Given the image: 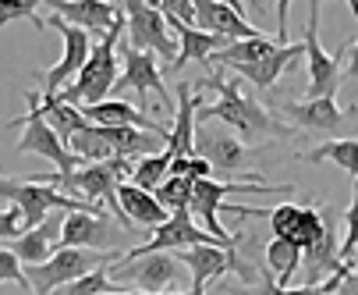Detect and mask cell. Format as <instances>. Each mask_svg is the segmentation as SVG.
I'll list each match as a JSON object with an SVG mask.
<instances>
[{
  "label": "cell",
  "instance_id": "cell-15",
  "mask_svg": "<svg viewBox=\"0 0 358 295\" xmlns=\"http://www.w3.org/2000/svg\"><path fill=\"white\" fill-rule=\"evenodd\" d=\"M110 245H114V217L92 210L64 214L61 249H110Z\"/></svg>",
  "mask_w": 358,
  "mask_h": 295
},
{
  "label": "cell",
  "instance_id": "cell-26",
  "mask_svg": "<svg viewBox=\"0 0 358 295\" xmlns=\"http://www.w3.org/2000/svg\"><path fill=\"white\" fill-rule=\"evenodd\" d=\"M266 260H270V267L277 270L273 288H291L294 274L301 270V249H298V245L287 242V238H273V242L266 245Z\"/></svg>",
  "mask_w": 358,
  "mask_h": 295
},
{
  "label": "cell",
  "instance_id": "cell-28",
  "mask_svg": "<svg viewBox=\"0 0 358 295\" xmlns=\"http://www.w3.org/2000/svg\"><path fill=\"white\" fill-rule=\"evenodd\" d=\"M192 185H195V181H188V178L167 174V181L152 192V195L160 200V207H164L167 214H181V210H188V203H192Z\"/></svg>",
  "mask_w": 358,
  "mask_h": 295
},
{
  "label": "cell",
  "instance_id": "cell-32",
  "mask_svg": "<svg viewBox=\"0 0 358 295\" xmlns=\"http://www.w3.org/2000/svg\"><path fill=\"white\" fill-rule=\"evenodd\" d=\"M8 281L25 284V270H22V263L11 249H0V284H8Z\"/></svg>",
  "mask_w": 358,
  "mask_h": 295
},
{
  "label": "cell",
  "instance_id": "cell-1",
  "mask_svg": "<svg viewBox=\"0 0 358 295\" xmlns=\"http://www.w3.org/2000/svg\"><path fill=\"white\" fill-rule=\"evenodd\" d=\"M202 89H217L220 96L213 104H202L199 107V118L206 121V118H217V121H224V125H231L245 142H266V139H287V135H294V128L291 125H284L270 107H263L259 100H252V96H245L241 92V85H238V78H224L220 71L213 75V78H202L199 82Z\"/></svg>",
  "mask_w": 358,
  "mask_h": 295
},
{
  "label": "cell",
  "instance_id": "cell-19",
  "mask_svg": "<svg viewBox=\"0 0 358 295\" xmlns=\"http://www.w3.org/2000/svg\"><path fill=\"white\" fill-rule=\"evenodd\" d=\"M61 224H64V217L50 214L39 228L18 235L15 245H11V253L18 256V263L22 267H39V263H46L50 256H54L61 249Z\"/></svg>",
  "mask_w": 358,
  "mask_h": 295
},
{
  "label": "cell",
  "instance_id": "cell-25",
  "mask_svg": "<svg viewBox=\"0 0 358 295\" xmlns=\"http://www.w3.org/2000/svg\"><path fill=\"white\" fill-rule=\"evenodd\" d=\"M305 160H309V164H323V160H330V164L344 167V171L355 178V185H358V135L330 139V142H323V146H316V150L305 153Z\"/></svg>",
  "mask_w": 358,
  "mask_h": 295
},
{
  "label": "cell",
  "instance_id": "cell-13",
  "mask_svg": "<svg viewBox=\"0 0 358 295\" xmlns=\"http://www.w3.org/2000/svg\"><path fill=\"white\" fill-rule=\"evenodd\" d=\"M195 245H220L213 235H206L188 210L181 214H171V221L164 228L152 231V238L145 245H138V249H124L121 260H138V256H152V253H171V249H195ZM227 249V245H224Z\"/></svg>",
  "mask_w": 358,
  "mask_h": 295
},
{
  "label": "cell",
  "instance_id": "cell-10",
  "mask_svg": "<svg viewBox=\"0 0 358 295\" xmlns=\"http://www.w3.org/2000/svg\"><path fill=\"white\" fill-rule=\"evenodd\" d=\"M43 22L64 36V54H61V61H57L54 68L43 71V96H57V92H64V89L75 82V75L85 68V61H89V54H92V39H89L85 29L68 25V22H61L57 15H50V18H43Z\"/></svg>",
  "mask_w": 358,
  "mask_h": 295
},
{
  "label": "cell",
  "instance_id": "cell-20",
  "mask_svg": "<svg viewBox=\"0 0 358 295\" xmlns=\"http://www.w3.org/2000/svg\"><path fill=\"white\" fill-rule=\"evenodd\" d=\"M117 207L128 221V228H149V231H157L171 221V214L160 207V200L152 192L131 185V181H121L117 185Z\"/></svg>",
  "mask_w": 358,
  "mask_h": 295
},
{
  "label": "cell",
  "instance_id": "cell-14",
  "mask_svg": "<svg viewBox=\"0 0 358 295\" xmlns=\"http://www.w3.org/2000/svg\"><path fill=\"white\" fill-rule=\"evenodd\" d=\"M277 118H284V125L298 128H309V132H337L344 128L358 107H341L337 96H327V100H287L273 111Z\"/></svg>",
  "mask_w": 358,
  "mask_h": 295
},
{
  "label": "cell",
  "instance_id": "cell-24",
  "mask_svg": "<svg viewBox=\"0 0 358 295\" xmlns=\"http://www.w3.org/2000/svg\"><path fill=\"white\" fill-rule=\"evenodd\" d=\"M39 100H43V118H46V125H50V128H54V132L64 139V146H68V139H71L75 132L89 128V121H85L82 107L64 104L61 96H39Z\"/></svg>",
  "mask_w": 358,
  "mask_h": 295
},
{
  "label": "cell",
  "instance_id": "cell-30",
  "mask_svg": "<svg viewBox=\"0 0 358 295\" xmlns=\"http://www.w3.org/2000/svg\"><path fill=\"white\" fill-rule=\"evenodd\" d=\"M36 8H39V0H0V29L4 25H11L15 18H29L32 22V29H46V22L36 15Z\"/></svg>",
  "mask_w": 358,
  "mask_h": 295
},
{
  "label": "cell",
  "instance_id": "cell-27",
  "mask_svg": "<svg viewBox=\"0 0 358 295\" xmlns=\"http://www.w3.org/2000/svg\"><path fill=\"white\" fill-rule=\"evenodd\" d=\"M171 174V153L160 150V153H152V157H142L131 164V185L145 188V192H157Z\"/></svg>",
  "mask_w": 358,
  "mask_h": 295
},
{
  "label": "cell",
  "instance_id": "cell-2",
  "mask_svg": "<svg viewBox=\"0 0 358 295\" xmlns=\"http://www.w3.org/2000/svg\"><path fill=\"white\" fill-rule=\"evenodd\" d=\"M121 36H124V11L117 15L114 29L92 46V54H89L85 68L75 75V82L64 92H57L64 104H71V107H92V104H103L107 100V92L121 78V68H117V61H121V54H117Z\"/></svg>",
  "mask_w": 358,
  "mask_h": 295
},
{
  "label": "cell",
  "instance_id": "cell-35",
  "mask_svg": "<svg viewBox=\"0 0 358 295\" xmlns=\"http://www.w3.org/2000/svg\"><path fill=\"white\" fill-rule=\"evenodd\" d=\"M348 11H351V15H355V22H358V0H351ZM348 75H358V43H355V50L348 54Z\"/></svg>",
  "mask_w": 358,
  "mask_h": 295
},
{
  "label": "cell",
  "instance_id": "cell-9",
  "mask_svg": "<svg viewBox=\"0 0 358 295\" xmlns=\"http://www.w3.org/2000/svg\"><path fill=\"white\" fill-rule=\"evenodd\" d=\"M114 274L121 281H128L131 291H145V295H164L171 291L178 281H185V263L171 253H152V256H138V260H117Z\"/></svg>",
  "mask_w": 358,
  "mask_h": 295
},
{
  "label": "cell",
  "instance_id": "cell-33",
  "mask_svg": "<svg viewBox=\"0 0 358 295\" xmlns=\"http://www.w3.org/2000/svg\"><path fill=\"white\" fill-rule=\"evenodd\" d=\"M18 235H25L22 210L18 207H4L0 210V238H18Z\"/></svg>",
  "mask_w": 358,
  "mask_h": 295
},
{
  "label": "cell",
  "instance_id": "cell-23",
  "mask_svg": "<svg viewBox=\"0 0 358 295\" xmlns=\"http://www.w3.org/2000/svg\"><path fill=\"white\" fill-rule=\"evenodd\" d=\"M277 46H287V43H277L270 36H255V39H241V43H227L220 54H213L210 61L224 64V68H245V64H259L263 57H270Z\"/></svg>",
  "mask_w": 358,
  "mask_h": 295
},
{
  "label": "cell",
  "instance_id": "cell-11",
  "mask_svg": "<svg viewBox=\"0 0 358 295\" xmlns=\"http://www.w3.org/2000/svg\"><path fill=\"white\" fill-rule=\"evenodd\" d=\"M178 260L192 274V295H206V284L224 277L227 270L255 281V270L238 256V249H224V245H195V249H181Z\"/></svg>",
  "mask_w": 358,
  "mask_h": 295
},
{
  "label": "cell",
  "instance_id": "cell-16",
  "mask_svg": "<svg viewBox=\"0 0 358 295\" xmlns=\"http://www.w3.org/2000/svg\"><path fill=\"white\" fill-rule=\"evenodd\" d=\"M121 61H124V68H121V78H117L114 89H135L138 96L160 92V104L167 111H174V100H171L167 89H164V71H160L157 57L142 54V50H128V46L121 43Z\"/></svg>",
  "mask_w": 358,
  "mask_h": 295
},
{
  "label": "cell",
  "instance_id": "cell-22",
  "mask_svg": "<svg viewBox=\"0 0 358 295\" xmlns=\"http://www.w3.org/2000/svg\"><path fill=\"white\" fill-rule=\"evenodd\" d=\"M305 50H301V43H287V46H277V50L270 54V57H263L259 64H245V68H234L245 82H252V85H259V89H270L298 57H301Z\"/></svg>",
  "mask_w": 358,
  "mask_h": 295
},
{
  "label": "cell",
  "instance_id": "cell-6",
  "mask_svg": "<svg viewBox=\"0 0 358 295\" xmlns=\"http://www.w3.org/2000/svg\"><path fill=\"white\" fill-rule=\"evenodd\" d=\"M124 11V46L128 50H142V54H152V57H167L174 61L178 57V43L171 39V29H167V18L160 15L157 4H145V0H124L121 4Z\"/></svg>",
  "mask_w": 358,
  "mask_h": 295
},
{
  "label": "cell",
  "instance_id": "cell-7",
  "mask_svg": "<svg viewBox=\"0 0 358 295\" xmlns=\"http://www.w3.org/2000/svg\"><path fill=\"white\" fill-rule=\"evenodd\" d=\"M320 15L323 4L313 0L309 4V22H305V36H301V50L309 57V100H327V96H337L341 85V57L348 54V46H341L337 54H330L320 43Z\"/></svg>",
  "mask_w": 358,
  "mask_h": 295
},
{
  "label": "cell",
  "instance_id": "cell-18",
  "mask_svg": "<svg viewBox=\"0 0 358 295\" xmlns=\"http://www.w3.org/2000/svg\"><path fill=\"white\" fill-rule=\"evenodd\" d=\"M46 8L61 22L78 25L85 32H99V36H107L121 15V4H110V0H46Z\"/></svg>",
  "mask_w": 358,
  "mask_h": 295
},
{
  "label": "cell",
  "instance_id": "cell-29",
  "mask_svg": "<svg viewBox=\"0 0 358 295\" xmlns=\"http://www.w3.org/2000/svg\"><path fill=\"white\" fill-rule=\"evenodd\" d=\"M117 291H131V288L114 284V281H110V274H107L103 267H99V270H92V274H85V277H78V281L64 284L57 295H117Z\"/></svg>",
  "mask_w": 358,
  "mask_h": 295
},
{
  "label": "cell",
  "instance_id": "cell-4",
  "mask_svg": "<svg viewBox=\"0 0 358 295\" xmlns=\"http://www.w3.org/2000/svg\"><path fill=\"white\" fill-rule=\"evenodd\" d=\"M124 249H57L54 256H50L46 263L39 267H22L25 270V284L36 291V295H54L61 291L64 284L99 270V267H107V263H117Z\"/></svg>",
  "mask_w": 358,
  "mask_h": 295
},
{
  "label": "cell",
  "instance_id": "cell-21",
  "mask_svg": "<svg viewBox=\"0 0 358 295\" xmlns=\"http://www.w3.org/2000/svg\"><path fill=\"white\" fill-rule=\"evenodd\" d=\"M167 29H174L178 32V57L171 61V68L178 71V68H185L188 61H202V64H210V57L213 54H220L224 50V39L220 36H210V32H202V29H195V25H181V22H171L167 18Z\"/></svg>",
  "mask_w": 358,
  "mask_h": 295
},
{
  "label": "cell",
  "instance_id": "cell-12",
  "mask_svg": "<svg viewBox=\"0 0 358 295\" xmlns=\"http://www.w3.org/2000/svg\"><path fill=\"white\" fill-rule=\"evenodd\" d=\"M195 29L220 36L224 43H241V39H255L266 36L259 25H252L241 11L238 0H195Z\"/></svg>",
  "mask_w": 358,
  "mask_h": 295
},
{
  "label": "cell",
  "instance_id": "cell-17",
  "mask_svg": "<svg viewBox=\"0 0 358 295\" xmlns=\"http://www.w3.org/2000/svg\"><path fill=\"white\" fill-rule=\"evenodd\" d=\"M199 107H202L199 85L181 82V85H178V100H174V125H171V135H167V153H171V160L195 157V121H199Z\"/></svg>",
  "mask_w": 358,
  "mask_h": 295
},
{
  "label": "cell",
  "instance_id": "cell-31",
  "mask_svg": "<svg viewBox=\"0 0 358 295\" xmlns=\"http://www.w3.org/2000/svg\"><path fill=\"white\" fill-rule=\"evenodd\" d=\"M160 15L181 25H195V0H160Z\"/></svg>",
  "mask_w": 358,
  "mask_h": 295
},
{
  "label": "cell",
  "instance_id": "cell-3",
  "mask_svg": "<svg viewBox=\"0 0 358 295\" xmlns=\"http://www.w3.org/2000/svg\"><path fill=\"white\" fill-rule=\"evenodd\" d=\"M0 200H4L8 207H18L22 210V221H25V231L39 228L50 214H75V210H92V214H107L99 210L85 200H78V195H68L54 185H39L32 178H0Z\"/></svg>",
  "mask_w": 358,
  "mask_h": 295
},
{
  "label": "cell",
  "instance_id": "cell-5",
  "mask_svg": "<svg viewBox=\"0 0 358 295\" xmlns=\"http://www.w3.org/2000/svg\"><path fill=\"white\" fill-rule=\"evenodd\" d=\"M25 100H29V111H25V118H22V128H25V132H22V139H18V153H39V157H46L50 164L57 167L61 178H68L71 171L82 167V160L64 146V139L46 125L39 92H25Z\"/></svg>",
  "mask_w": 358,
  "mask_h": 295
},
{
  "label": "cell",
  "instance_id": "cell-8",
  "mask_svg": "<svg viewBox=\"0 0 358 295\" xmlns=\"http://www.w3.org/2000/svg\"><path fill=\"white\" fill-rule=\"evenodd\" d=\"M195 157H202L210 167H213V178L217 181H238V178H248L252 185H266L259 174H255L248 164H252V153L248 146L227 132H206L195 139Z\"/></svg>",
  "mask_w": 358,
  "mask_h": 295
},
{
  "label": "cell",
  "instance_id": "cell-34",
  "mask_svg": "<svg viewBox=\"0 0 358 295\" xmlns=\"http://www.w3.org/2000/svg\"><path fill=\"white\" fill-rule=\"evenodd\" d=\"M348 263H351V270H348V277L341 281L337 295H358V256H351Z\"/></svg>",
  "mask_w": 358,
  "mask_h": 295
}]
</instances>
